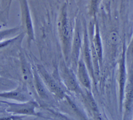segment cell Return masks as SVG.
I'll list each match as a JSON object with an SVG mask.
<instances>
[{
  "instance_id": "cell-1",
  "label": "cell",
  "mask_w": 133,
  "mask_h": 120,
  "mask_svg": "<svg viewBox=\"0 0 133 120\" xmlns=\"http://www.w3.org/2000/svg\"><path fill=\"white\" fill-rule=\"evenodd\" d=\"M21 27L27 36L29 45L34 39L33 24L27 0H20Z\"/></svg>"
},
{
  "instance_id": "cell-2",
  "label": "cell",
  "mask_w": 133,
  "mask_h": 120,
  "mask_svg": "<svg viewBox=\"0 0 133 120\" xmlns=\"http://www.w3.org/2000/svg\"><path fill=\"white\" fill-rule=\"evenodd\" d=\"M8 105L7 111L15 114H25L35 115L36 114L35 111V103L30 101L23 103H6Z\"/></svg>"
},
{
  "instance_id": "cell-3",
  "label": "cell",
  "mask_w": 133,
  "mask_h": 120,
  "mask_svg": "<svg viewBox=\"0 0 133 120\" xmlns=\"http://www.w3.org/2000/svg\"><path fill=\"white\" fill-rule=\"evenodd\" d=\"M0 97L21 102H24L27 100L26 96L23 93V92L19 87H18L17 89L12 91L0 93Z\"/></svg>"
},
{
  "instance_id": "cell-4",
  "label": "cell",
  "mask_w": 133,
  "mask_h": 120,
  "mask_svg": "<svg viewBox=\"0 0 133 120\" xmlns=\"http://www.w3.org/2000/svg\"><path fill=\"white\" fill-rule=\"evenodd\" d=\"M38 70L39 73L41 74L42 78H43L44 80L45 81L46 84L47 85L48 88L50 90L55 93L56 94H59L60 93V90L59 88L56 85V83L52 80V79L47 74L46 71L42 66H38Z\"/></svg>"
},
{
  "instance_id": "cell-5",
  "label": "cell",
  "mask_w": 133,
  "mask_h": 120,
  "mask_svg": "<svg viewBox=\"0 0 133 120\" xmlns=\"http://www.w3.org/2000/svg\"><path fill=\"white\" fill-rule=\"evenodd\" d=\"M33 75V78L34 80L35 86L39 95L42 98H46L47 95H46V93L45 92V89L41 83V81L40 80V79L38 76L37 75V73L35 70H34Z\"/></svg>"
},
{
  "instance_id": "cell-6",
  "label": "cell",
  "mask_w": 133,
  "mask_h": 120,
  "mask_svg": "<svg viewBox=\"0 0 133 120\" xmlns=\"http://www.w3.org/2000/svg\"><path fill=\"white\" fill-rule=\"evenodd\" d=\"M23 57V56H21V70L23 77L25 80L30 81L32 79V74L27 62Z\"/></svg>"
},
{
  "instance_id": "cell-7",
  "label": "cell",
  "mask_w": 133,
  "mask_h": 120,
  "mask_svg": "<svg viewBox=\"0 0 133 120\" xmlns=\"http://www.w3.org/2000/svg\"><path fill=\"white\" fill-rule=\"evenodd\" d=\"M19 29L18 27H17L0 31V40L4 38V37H7L8 35H11V34L16 33V32H18Z\"/></svg>"
},
{
  "instance_id": "cell-8",
  "label": "cell",
  "mask_w": 133,
  "mask_h": 120,
  "mask_svg": "<svg viewBox=\"0 0 133 120\" xmlns=\"http://www.w3.org/2000/svg\"><path fill=\"white\" fill-rule=\"evenodd\" d=\"M21 117L17 116H10L7 117H3L0 118V120H18Z\"/></svg>"
}]
</instances>
